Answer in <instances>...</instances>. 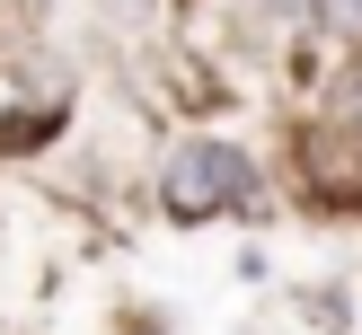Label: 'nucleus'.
<instances>
[{
  "mask_svg": "<svg viewBox=\"0 0 362 335\" xmlns=\"http://www.w3.org/2000/svg\"><path fill=\"white\" fill-rule=\"evenodd\" d=\"M336 9H345V18H354V27H362V0H336Z\"/></svg>",
  "mask_w": 362,
  "mask_h": 335,
  "instance_id": "3",
  "label": "nucleus"
},
{
  "mask_svg": "<svg viewBox=\"0 0 362 335\" xmlns=\"http://www.w3.org/2000/svg\"><path fill=\"white\" fill-rule=\"evenodd\" d=\"M345 115H354V123H362V80H354V88H345Z\"/></svg>",
  "mask_w": 362,
  "mask_h": 335,
  "instance_id": "2",
  "label": "nucleus"
},
{
  "mask_svg": "<svg viewBox=\"0 0 362 335\" xmlns=\"http://www.w3.org/2000/svg\"><path fill=\"white\" fill-rule=\"evenodd\" d=\"M159 203H168V221H221V212L265 203V176L239 141H177L159 159Z\"/></svg>",
  "mask_w": 362,
  "mask_h": 335,
  "instance_id": "1",
  "label": "nucleus"
}]
</instances>
